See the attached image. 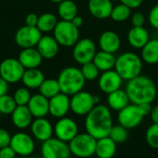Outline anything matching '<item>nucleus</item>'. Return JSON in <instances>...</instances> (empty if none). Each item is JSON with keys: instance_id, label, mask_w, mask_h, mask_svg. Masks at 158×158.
I'll return each mask as SVG.
<instances>
[{"instance_id": "f257e3e1", "label": "nucleus", "mask_w": 158, "mask_h": 158, "mask_svg": "<svg viewBox=\"0 0 158 158\" xmlns=\"http://www.w3.org/2000/svg\"><path fill=\"white\" fill-rule=\"evenodd\" d=\"M84 127L86 132L98 140L107 137L113 127L110 108L105 105H96L85 116Z\"/></svg>"}, {"instance_id": "f03ea898", "label": "nucleus", "mask_w": 158, "mask_h": 158, "mask_svg": "<svg viewBox=\"0 0 158 158\" xmlns=\"http://www.w3.org/2000/svg\"><path fill=\"white\" fill-rule=\"evenodd\" d=\"M125 91L129 96L130 102L135 105L145 103L152 104L156 97V86L155 82L146 76L139 75L128 81Z\"/></svg>"}, {"instance_id": "7ed1b4c3", "label": "nucleus", "mask_w": 158, "mask_h": 158, "mask_svg": "<svg viewBox=\"0 0 158 158\" xmlns=\"http://www.w3.org/2000/svg\"><path fill=\"white\" fill-rule=\"evenodd\" d=\"M56 80L59 83L60 92L69 96L82 91L86 82L81 69L71 66L63 69Z\"/></svg>"}, {"instance_id": "20e7f679", "label": "nucleus", "mask_w": 158, "mask_h": 158, "mask_svg": "<svg viewBox=\"0 0 158 158\" xmlns=\"http://www.w3.org/2000/svg\"><path fill=\"white\" fill-rule=\"evenodd\" d=\"M114 69L123 81H131L141 75L143 59L133 52H125L116 58Z\"/></svg>"}, {"instance_id": "39448f33", "label": "nucleus", "mask_w": 158, "mask_h": 158, "mask_svg": "<svg viewBox=\"0 0 158 158\" xmlns=\"http://www.w3.org/2000/svg\"><path fill=\"white\" fill-rule=\"evenodd\" d=\"M97 140L89 133H78L69 143V147L71 155L80 158H88L95 154Z\"/></svg>"}, {"instance_id": "423d86ee", "label": "nucleus", "mask_w": 158, "mask_h": 158, "mask_svg": "<svg viewBox=\"0 0 158 158\" xmlns=\"http://www.w3.org/2000/svg\"><path fill=\"white\" fill-rule=\"evenodd\" d=\"M54 38L59 45L64 47H73L80 40L79 28L73 25L71 21L60 20L54 29Z\"/></svg>"}, {"instance_id": "0eeeda50", "label": "nucleus", "mask_w": 158, "mask_h": 158, "mask_svg": "<svg viewBox=\"0 0 158 158\" xmlns=\"http://www.w3.org/2000/svg\"><path fill=\"white\" fill-rule=\"evenodd\" d=\"M9 146L14 150L16 155L20 157H28L35 151L33 137L23 131H19L11 135Z\"/></svg>"}, {"instance_id": "6e6552de", "label": "nucleus", "mask_w": 158, "mask_h": 158, "mask_svg": "<svg viewBox=\"0 0 158 158\" xmlns=\"http://www.w3.org/2000/svg\"><path fill=\"white\" fill-rule=\"evenodd\" d=\"M41 155L43 158H69L71 153L68 143L52 137L42 143Z\"/></svg>"}, {"instance_id": "1a4fd4ad", "label": "nucleus", "mask_w": 158, "mask_h": 158, "mask_svg": "<svg viewBox=\"0 0 158 158\" xmlns=\"http://www.w3.org/2000/svg\"><path fill=\"white\" fill-rule=\"evenodd\" d=\"M25 69L15 58H6L0 63V77L8 84L17 83L21 81Z\"/></svg>"}, {"instance_id": "9d476101", "label": "nucleus", "mask_w": 158, "mask_h": 158, "mask_svg": "<svg viewBox=\"0 0 158 158\" xmlns=\"http://www.w3.org/2000/svg\"><path fill=\"white\" fill-rule=\"evenodd\" d=\"M143 118L144 115L143 114L140 106L131 103L120 111H118V121L119 125L123 126L128 130L139 126Z\"/></svg>"}, {"instance_id": "9b49d317", "label": "nucleus", "mask_w": 158, "mask_h": 158, "mask_svg": "<svg viewBox=\"0 0 158 158\" xmlns=\"http://www.w3.org/2000/svg\"><path fill=\"white\" fill-rule=\"evenodd\" d=\"M96 52L97 51L94 42L89 38H84L79 40L74 44L72 56L78 64L83 65L92 62Z\"/></svg>"}, {"instance_id": "f8f14e48", "label": "nucleus", "mask_w": 158, "mask_h": 158, "mask_svg": "<svg viewBox=\"0 0 158 158\" xmlns=\"http://www.w3.org/2000/svg\"><path fill=\"white\" fill-rule=\"evenodd\" d=\"M94 95L86 91H81L70 98V110L77 116H86L94 106Z\"/></svg>"}, {"instance_id": "ddd939ff", "label": "nucleus", "mask_w": 158, "mask_h": 158, "mask_svg": "<svg viewBox=\"0 0 158 158\" xmlns=\"http://www.w3.org/2000/svg\"><path fill=\"white\" fill-rule=\"evenodd\" d=\"M79 133L77 122L68 117L58 118L54 126V135L56 138L65 143H69Z\"/></svg>"}, {"instance_id": "4468645a", "label": "nucleus", "mask_w": 158, "mask_h": 158, "mask_svg": "<svg viewBox=\"0 0 158 158\" xmlns=\"http://www.w3.org/2000/svg\"><path fill=\"white\" fill-rule=\"evenodd\" d=\"M42 36V32L37 27L25 25L23 27H20L16 31L15 42L22 49L36 47Z\"/></svg>"}, {"instance_id": "2eb2a0df", "label": "nucleus", "mask_w": 158, "mask_h": 158, "mask_svg": "<svg viewBox=\"0 0 158 158\" xmlns=\"http://www.w3.org/2000/svg\"><path fill=\"white\" fill-rule=\"evenodd\" d=\"M31 136L39 142H45L54 135V126L45 118H34L30 126Z\"/></svg>"}, {"instance_id": "dca6fc26", "label": "nucleus", "mask_w": 158, "mask_h": 158, "mask_svg": "<svg viewBox=\"0 0 158 158\" xmlns=\"http://www.w3.org/2000/svg\"><path fill=\"white\" fill-rule=\"evenodd\" d=\"M122 81L123 80L118 75V73L115 69H110L107 71H104L99 76L98 86L103 93L108 94L120 89Z\"/></svg>"}, {"instance_id": "f3484780", "label": "nucleus", "mask_w": 158, "mask_h": 158, "mask_svg": "<svg viewBox=\"0 0 158 158\" xmlns=\"http://www.w3.org/2000/svg\"><path fill=\"white\" fill-rule=\"evenodd\" d=\"M70 110V98L69 95L59 93L49 99V114L56 118H61Z\"/></svg>"}, {"instance_id": "a211bd4d", "label": "nucleus", "mask_w": 158, "mask_h": 158, "mask_svg": "<svg viewBox=\"0 0 158 158\" xmlns=\"http://www.w3.org/2000/svg\"><path fill=\"white\" fill-rule=\"evenodd\" d=\"M27 106L34 118H45L49 114V99L41 94L31 95Z\"/></svg>"}, {"instance_id": "6ab92c4d", "label": "nucleus", "mask_w": 158, "mask_h": 158, "mask_svg": "<svg viewBox=\"0 0 158 158\" xmlns=\"http://www.w3.org/2000/svg\"><path fill=\"white\" fill-rule=\"evenodd\" d=\"M59 44L54 36L44 35L42 36L40 41L36 45V49L40 53L43 58L44 59H52L56 56L59 51Z\"/></svg>"}, {"instance_id": "aec40b11", "label": "nucleus", "mask_w": 158, "mask_h": 158, "mask_svg": "<svg viewBox=\"0 0 158 158\" xmlns=\"http://www.w3.org/2000/svg\"><path fill=\"white\" fill-rule=\"evenodd\" d=\"M98 44L102 51L115 54L120 48L121 40L117 32L113 31H106L100 35Z\"/></svg>"}, {"instance_id": "412c9836", "label": "nucleus", "mask_w": 158, "mask_h": 158, "mask_svg": "<svg viewBox=\"0 0 158 158\" xmlns=\"http://www.w3.org/2000/svg\"><path fill=\"white\" fill-rule=\"evenodd\" d=\"M113 6L111 0H89L88 2V8L91 15L98 19L110 18Z\"/></svg>"}, {"instance_id": "4be33fe9", "label": "nucleus", "mask_w": 158, "mask_h": 158, "mask_svg": "<svg viewBox=\"0 0 158 158\" xmlns=\"http://www.w3.org/2000/svg\"><path fill=\"white\" fill-rule=\"evenodd\" d=\"M10 116L12 124L19 130L29 128L33 120V117L27 106H17Z\"/></svg>"}, {"instance_id": "5701e85b", "label": "nucleus", "mask_w": 158, "mask_h": 158, "mask_svg": "<svg viewBox=\"0 0 158 158\" xmlns=\"http://www.w3.org/2000/svg\"><path fill=\"white\" fill-rule=\"evenodd\" d=\"M18 60L25 69H37L42 63L43 57L35 47H31L22 49L19 55Z\"/></svg>"}, {"instance_id": "b1692460", "label": "nucleus", "mask_w": 158, "mask_h": 158, "mask_svg": "<svg viewBox=\"0 0 158 158\" xmlns=\"http://www.w3.org/2000/svg\"><path fill=\"white\" fill-rule=\"evenodd\" d=\"M149 37V32L144 27L132 26L127 35L130 45L135 49H142L150 40Z\"/></svg>"}, {"instance_id": "393cba45", "label": "nucleus", "mask_w": 158, "mask_h": 158, "mask_svg": "<svg viewBox=\"0 0 158 158\" xmlns=\"http://www.w3.org/2000/svg\"><path fill=\"white\" fill-rule=\"evenodd\" d=\"M116 152L117 143L108 136L97 140L94 155L98 158H113Z\"/></svg>"}, {"instance_id": "a878e982", "label": "nucleus", "mask_w": 158, "mask_h": 158, "mask_svg": "<svg viewBox=\"0 0 158 158\" xmlns=\"http://www.w3.org/2000/svg\"><path fill=\"white\" fill-rule=\"evenodd\" d=\"M129 96L125 90L118 89L113 93L107 94L108 107L115 111H120L130 104Z\"/></svg>"}, {"instance_id": "bb28decb", "label": "nucleus", "mask_w": 158, "mask_h": 158, "mask_svg": "<svg viewBox=\"0 0 158 158\" xmlns=\"http://www.w3.org/2000/svg\"><path fill=\"white\" fill-rule=\"evenodd\" d=\"M44 81V75L40 69H38V68L25 69L21 79L24 87L28 89L39 88Z\"/></svg>"}, {"instance_id": "cd10ccee", "label": "nucleus", "mask_w": 158, "mask_h": 158, "mask_svg": "<svg viewBox=\"0 0 158 158\" xmlns=\"http://www.w3.org/2000/svg\"><path fill=\"white\" fill-rule=\"evenodd\" d=\"M93 62L100 71L104 72V71L113 69L115 68L116 57L114 54L107 53V52L101 50L99 52H96L93 59Z\"/></svg>"}, {"instance_id": "c85d7f7f", "label": "nucleus", "mask_w": 158, "mask_h": 158, "mask_svg": "<svg viewBox=\"0 0 158 158\" xmlns=\"http://www.w3.org/2000/svg\"><path fill=\"white\" fill-rule=\"evenodd\" d=\"M142 59L149 65L158 63V40L152 39L142 48Z\"/></svg>"}, {"instance_id": "c756f323", "label": "nucleus", "mask_w": 158, "mask_h": 158, "mask_svg": "<svg viewBox=\"0 0 158 158\" xmlns=\"http://www.w3.org/2000/svg\"><path fill=\"white\" fill-rule=\"evenodd\" d=\"M57 12L62 20L71 21L78 15V6L72 0H63L58 4Z\"/></svg>"}, {"instance_id": "7c9ffc66", "label": "nucleus", "mask_w": 158, "mask_h": 158, "mask_svg": "<svg viewBox=\"0 0 158 158\" xmlns=\"http://www.w3.org/2000/svg\"><path fill=\"white\" fill-rule=\"evenodd\" d=\"M57 22L58 21L55 14L45 12L39 16L36 27L39 29L41 32H50L54 31Z\"/></svg>"}, {"instance_id": "2f4dec72", "label": "nucleus", "mask_w": 158, "mask_h": 158, "mask_svg": "<svg viewBox=\"0 0 158 158\" xmlns=\"http://www.w3.org/2000/svg\"><path fill=\"white\" fill-rule=\"evenodd\" d=\"M38 89L40 92L39 94H41L42 95H44L48 99L61 93L59 83L56 79H44V81L42 82V84Z\"/></svg>"}, {"instance_id": "473e14b6", "label": "nucleus", "mask_w": 158, "mask_h": 158, "mask_svg": "<svg viewBox=\"0 0 158 158\" xmlns=\"http://www.w3.org/2000/svg\"><path fill=\"white\" fill-rule=\"evenodd\" d=\"M131 15V9L129 6L120 3L113 6V9L110 14V18L116 22H123L129 19Z\"/></svg>"}, {"instance_id": "72a5a7b5", "label": "nucleus", "mask_w": 158, "mask_h": 158, "mask_svg": "<svg viewBox=\"0 0 158 158\" xmlns=\"http://www.w3.org/2000/svg\"><path fill=\"white\" fill-rule=\"evenodd\" d=\"M108 137L112 139L116 143H125L128 140L129 137V131L128 129L124 128L121 125L113 126L110 130V132L108 134Z\"/></svg>"}, {"instance_id": "f704fd0d", "label": "nucleus", "mask_w": 158, "mask_h": 158, "mask_svg": "<svg viewBox=\"0 0 158 158\" xmlns=\"http://www.w3.org/2000/svg\"><path fill=\"white\" fill-rule=\"evenodd\" d=\"M16 107H17V104L13 96L7 94L0 96V114L11 115Z\"/></svg>"}, {"instance_id": "c9c22d12", "label": "nucleus", "mask_w": 158, "mask_h": 158, "mask_svg": "<svg viewBox=\"0 0 158 158\" xmlns=\"http://www.w3.org/2000/svg\"><path fill=\"white\" fill-rule=\"evenodd\" d=\"M81 70L85 81H94L99 77L100 70L97 69V67L94 64L93 61L81 65Z\"/></svg>"}, {"instance_id": "e433bc0d", "label": "nucleus", "mask_w": 158, "mask_h": 158, "mask_svg": "<svg viewBox=\"0 0 158 158\" xmlns=\"http://www.w3.org/2000/svg\"><path fill=\"white\" fill-rule=\"evenodd\" d=\"M31 97L30 89L26 87H20L17 89L13 94V98L17 106H27Z\"/></svg>"}, {"instance_id": "4c0bfd02", "label": "nucleus", "mask_w": 158, "mask_h": 158, "mask_svg": "<svg viewBox=\"0 0 158 158\" xmlns=\"http://www.w3.org/2000/svg\"><path fill=\"white\" fill-rule=\"evenodd\" d=\"M146 142L150 147L158 149V124L153 123L146 131Z\"/></svg>"}, {"instance_id": "58836bf2", "label": "nucleus", "mask_w": 158, "mask_h": 158, "mask_svg": "<svg viewBox=\"0 0 158 158\" xmlns=\"http://www.w3.org/2000/svg\"><path fill=\"white\" fill-rule=\"evenodd\" d=\"M148 21L153 28L158 30V4L151 8L148 14Z\"/></svg>"}, {"instance_id": "ea45409f", "label": "nucleus", "mask_w": 158, "mask_h": 158, "mask_svg": "<svg viewBox=\"0 0 158 158\" xmlns=\"http://www.w3.org/2000/svg\"><path fill=\"white\" fill-rule=\"evenodd\" d=\"M131 23L133 27H143L145 23V17L142 12H135L131 16Z\"/></svg>"}, {"instance_id": "a19ab883", "label": "nucleus", "mask_w": 158, "mask_h": 158, "mask_svg": "<svg viewBox=\"0 0 158 158\" xmlns=\"http://www.w3.org/2000/svg\"><path fill=\"white\" fill-rule=\"evenodd\" d=\"M10 140H11L10 133L6 130L0 128V149L8 146L10 144Z\"/></svg>"}, {"instance_id": "79ce46f5", "label": "nucleus", "mask_w": 158, "mask_h": 158, "mask_svg": "<svg viewBox=\"0 0 158 158\" xmlns=\"http://www.w3.org/2000/svg\"><path fill=\"white\" fill-rule=\"evenodd\" d=\"M16 153L8 145L0 149V158H16Z\"/></svg>"}, {"instance_id": "37998d69", "label": "nucleus", "mask_w": 158, "mask_h": 158, "mask_svg": "<svg viewBox=\"0 0 158 158\" xmlns=\"http://www.w3.org/2000/svg\"><path fill=\"white\" fill-rule=\"evenodd\" d=\"M38 18L35 13H29L26 18H25V23L27 26H31V27H36L37 22H38Z\"/></svg>"}, {"instance_id": "c03bdc74", "label": "nucleus", "mask_w": 158, "mask_h": 158, "mask_svg": "<svg viewBox=\"0 0 158 158\" xmlns=\"http://www.w3.org/2000/svg\"><path fill=\"white\" fill-rule=\"evenodd\" d=\"M118 1L121 4L129 6L131 9L139 7L143 4V0H118Z\"/></svg>"}, {"instance_id": "a18cd8bd", "label": "nucleus", "mask_w": 158, "mask_h": 158, "mask_svg": "<svg viewBox=\"0 0 158 158\" xmlns=\"http://www.w3.org/2000/svg\"><path fill=\"white\" fill-rule=\"evenodd\" d=\"M8 89H9V84L4 79L0 77V96L6 94L8 92Z\"/></svg>"}, {"instance_id": "49530a36", "label": "nucleus", "mask_w": 158, "mask_h": 158, "mask_svg": "<svg viewBox=\"0 0 158 158\" xmlns=\"http://www.w3.org/2000/svg\"><path fill=\"white\" fill-rule=\"evenodd\" d=\"M143 112V114L144 115V117L150 115L151 113V110H152V106L150 103H145V104H141V105H138Z\"/></svg>"}, {"instance_id": "de8ad7c7", "label": "nucleus", "mask_w": 158, "mask_h": 158, "mask_svg": "<svg viewBox=\"0 0 158 158\" xmlns=\"http://www.w3.org/2000/svg\"><path fill=\"white\" fill-rule=\"evenodd\" d=\"M150 117H151V119H152L153 123L158 124V106L152 107Z\"/></svg>"}, {"instance_id": "09e8293b", "label": "nucleus", "mask_w": 158, "mask_h": 158, "mask_svg": "<svg viewBox=\"0 0 158 158\" xmlns=\"http://www.w3.org/2000/svg\"><path fill=\"white\" fill-rule=\"evenodd\" d=\"M71 22L73 23L74 26H76L77 28H80V27L83 24V19H82L81 16L77 15V16L71 20Z\"/></svg>"}, {"instance_id": "8fccbe9b", "label": "nucleus", "mask_w": 158, "mask_h": 158, "mask_svg": "<svg viewBox=\"0 0 158 158\" xmlns=\"http://www.w3.org/2000/svg\"><path fill=\"white\" fill-rule=\"evenodd\" d=\"M51 2H53V3H57V4H59L60 2H62L63 0H50Z\"/></svg>"}, {"instance_id": "3c124183", "label": "nucleus", "mask_w": 158, "mask_h": 158, "mask_svg": "<svg viewBox=\"0 0 158 158\" xmlns=\"http://www.w3.org/2000/svg\"><path fill=\"white\" fill-rule=\"evenodd\" d=\"M111 1L113 2V1H118V0H111Z\"/></svg>"}, {"instance_id": "603ef678", "label": "nucleus", "mask_w": 158, "mask_h": 158, "mask_svg": "<svg viewBox=\"0 0 158 158\" xmlns=\"http://www.w3.org/2000/svg\"><path fill=\"white\" fill-rule=\"evenodd\" d=\"M19 158H26V157H19Z\"/></svg>"}, {"instance_id": "864d4df0", "label": "nucleus", "mask_w": 158, "mask_h": 158, "mask_svg": "<svg viewBox=\"0 0 158 158\" xmlns=\"http://www.w3.org/2000/svg\"><path fill=\"white\" fill-rule=\"evenodd\" d=\"M157 78H158V74H157Z\"/></svg>"}, {"instance_id": "5fc2aeb1", "label": "nucleus", "mask_w": 158, "mask_h": 158, "mask_svg": "<svg viewBox=\"0 0 158 158\" xmlns=\"http://www.w3.org/2000/svg\"><path fill=\"white\" fill-rule=\"evenodd\" d=\"M0 115H1V114H0Z\"/></svg>"}]
</instances>
